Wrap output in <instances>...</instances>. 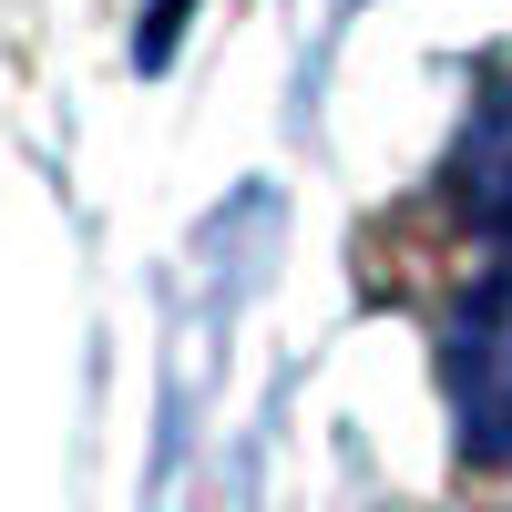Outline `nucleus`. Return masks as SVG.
<instances>
[{
	"label": "nucleus",
	"instance_id": "obj_1",
	"mask_svg": "<svg viewBox=\"0 0 512 512\" xmlns=\"http://www.w3.org/2000/svg\"><path fill=\"white\" fill-rule=\"evenodd\" d=\"M441 390H451V431L461 461H512V267L472 277L441 328Z\"/></svg>",
	"mask_w": 512,
	"mask_h": 512
},
{
	"label": "nucleus",
	"instance_id": "obj_2",
	"mask_svg": "<svg viewBox=\"0 0 512 512\" xmlns=\"http://www.w3.org/2000/svg\"><path fill=\"white\" fill-rule=\"evenodd\" d=\"M451 195H461L472 226L512 236V82L472 113V134H461V154H451Z\"/></svg>",
	"mask_w": 512,
	"mask_h": 512
}]
</instances>
